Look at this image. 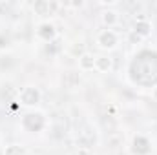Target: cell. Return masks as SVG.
Instances as JSON below:
<instances>
[{
    "mask_svg": "<svg viewBox=\"0 0 157 155\" xmlns=\"http://www.w3.org/2000/svg\"><path fill=\"white\" fill-rule=\"evenodd\" d=\"M97 44L102 47V49H113L115 44H117V35L112 31V29H104L99 33L97 37Z\"/></svg>",
    "mask_w": 157,
    "mask_h": 155,
    "instance_id": "1",
    "label": "cell"
},
{
    "mask_svg": "<svg viewBox=\"0 0 157 155\" xmlns=\"http://www.w3.org/2000/svg\"><path fill=\"white\" fill-rule=\"evenodd\" d=\"M39 99H40L39 89L33 88V86H28V88H24V89L20 91V102L26 104V106H33V104H37Z\"/></svg>",
    "mask_w": 157,
    "mask_h": 155,
    "instance_id": "2",
    "label": "cell"
},
{
    "mask_svg": "<svg viewBox=\"0 0 157 155\" xmlns=\"http://www.w3.org/2000/svg\"><path fill=\"white\" fill-rule=\"evenodd\" d=\"M78 70L80 71H91V70H95V57L90 55V53H84L78 59Z\"/></svg>",
    "mask_w": 157,
    "mask_h": 155,
    "instance_id": "3",
    "label": "cell"
},
{
    "mask_svg": "<svg viewBox=\"0 0 157 155\" xmlns=\"http://www.w3.org/2000/svg\"><path fill=\"white\" fill-rule=\"evenodd\" d=\"M113 68V60L110 57H95V70H99L101 73H108Z\"/></svg>",
    "mask_w": 157,
    "mask_h": 155,
    "instance_id": "4",
    "label": "cell"
},
{
    "mask_svg": "<svg viewBox=\"0 0 157 155\" xmlns=\"http://www.w3.org/2000/svg\"><path fill=\"white\" fill-rule=\"evenodd\" d=\"M62 82H64L66 88H77L78 84H80V75H78V71H66L64 77H62Z\"/></svg>",
    "mask_w": 157,
    "mask_h": 155,
    "instance_id": "5",
    "label": "cell"
},
{
    "mask_svg": "<svg viewBox=\"0 0 157 155\" xmlns=\"http://www.w3.org/2000/svg\"><path fill=\"white\" fill-rule=\"evenodd\" d=\"M39 35H40V37H44L46 40H49V39H53V37H55V29H53V26H51V24H42V26H40Z\"/></svg>",
    "mask_w": 157,
    "mask_h": 155,
    "instance_id": "6",
    "label": "cell"
},
{
    "mask_svg": "<svg viewBox=\"0 0 157 155\" xmlns=\"http://www.w3.org/2000/svg\"><path fill=\"white\" fill-rule=\"evenodd\" d=\"M102 20H104L106 26H113V24L119 20V17H117L115 11H104V13H102Z\"/></svg>",
    "mask_w": 157,
    "mask_h": 155,
    "instance_id": "7",
    "label": "cell"
},
{
    "mask_svg": "<svg viewBox=\"0 0 157 155\" xmlns=\"http://www.w3.org/2000/svg\"><path fill=\"white\" fill-rule=\"evenodd\" d=\"M4 155H26V150L22 146H18V144H11V146L6 148V153Z\"/></svg>",
    "mask_w": 157,
    "mask_h": 155,
    "instance_id": "8",
    "label": "cell"
},
{
    "mask_svg": "<svg viewBox=\"0 0 157 155\" xmlns=\"http://www.w3.org/2000/svg\"><path fill=\"white\" fill-rule=\"evenodd\" d=\"M148 31H150V24H148V22H139V24H135V33L148 35Z\"/></svg>",
    "mask_w": 157,
    "mask_h": 155,
    "instance_id": "9",
    "label": "cell"
},
{
    "mask_svg": "<svg viewBox=\"0 0 157 155\" xmlns=\"http://www.w3.org/2000/svg\"><path fill=\"white\" fill-rule=\"evenodd\" d=\"M35 9L40 11V15H48L49 9H51V6H49L48 2H37V4H35Z\"/></svg>",
    "mask_w": 157,
    "mask_h": 155,
    "instance_id": "10",
    "label": "cell"
}]
</instances>
